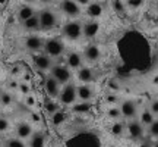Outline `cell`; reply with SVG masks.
Instances as JSON below:
<instances>
[{"mask_svg": "<svg viewBox=\"0 0 158 147\" xmlns=\"http://www.w3.org/2000/svg\"><path fill=\"white\" fill-rule=\"evenodd\" d=\"M25 46L31 51H38L40 49L44 47V41L40 38L38 35H29L28 38L25 40Z\"/></svg>", "mask_w": 158, "mask_h": 147, "instance_id": "5bb4252c", "label": "cell"}, {"mask_svg": "<svg viewBox=\"0 0 158 147\" xmlns=\"http://www.w3.org/2000/svg\"><path fill=\"white\" fill-rule=\"evenodd\" d=\"M32 15H35L34 7H32V6H28V5L22 6V7L19 9V12H18V18H19L22 22H23V21H27L28 18H31Z\"/></svg>", "mask_w": 158, "mask_h": 147, "instance_id": "44dd1931", "label": "cell"}, {"mask_svg": "<svg viewBox=\"0 0 158 147\" xmlns=\"http://www.w3.org/2000/svg\"><path fill=\"white\" fill-rule=\"evenodd\" d=\"M60 7H62V11L68 15V16H79L81 15V6L75 2V0H63L62 3H60Z\"/></svg>", "mask_w": 158, "mask_h": 147, "instance_id": "ba28073f", "label": "cell"}, {"mask_svg": "<svg viewBox=\"0 0 158 147\" xmlns=\"http://www.w3.org/2000/svg\"><path fill=\"white\" fill-rule=\"evenodd\" d=\"M118 102V97L116 96V94H108L107 96V103H110V105H114V103Z\"/></svg>", "mask_w": 158, "mask_h": 147, "instance_id": "836d02e7", "label": "cell"}, {"mask_svg": "<svg viewBox=\"0 0 158 147\" xmlns=\"http://www.w3.org/2000/svg\"><path fill=\"white\" fill-rule=\"evenodd\" d=\"M0 102L3 103V105H10L12 103V96L10 94H7V93H2V96H0Z\"/></svg>", "mask_w": 158, "mask_h": 147, "instance_id": "1f68e13d", "label": "cell"}, {"mask_svg": "<svg viewBox=\"0 0 158 147\" xmlns=\"http://www.w3.org/2000/svg\"><path fill=\"white\" fill-rule=\"evenodd\" d=\"M23 27L27 31H38L40 29V18L38 15H32L27 21H23Z\"/></svg>", "mask_w": 158, "mask_h": 147, "instance_id": "d6986e66", "label": "cell"}, {"mask_svg": "<svg viewBox=\"0 0 158 147\" xmlns=\"http://www.w3.org/2000/svg\"><path fill=\"white\" fill-rule=\"evenodd\" d=\"M98 29H100V25H98V22H95V21H89L88 24L82 25L84 35L85 37H89V38H92V37L98 33Z\"/></svg>", "mask_w": 158, "mask_h": 147, "instance_id": "e0dca14e", "label": "cell"}, {"mask_svg": "<svg viewBox=\"0 0 158 147\" xmlns=\"http://www.w3.org/2000/svg\"><path fill=\"white\" fill-rule=\"evenodd\" d=\"M101 12H102V7L98 3H92V5L88 6V13H89L91 18H98L101 15Z\"/></svg>", "mask_w": 158, "mask_h": 147, "instance_id": "cb8c5ba5", "label": "cell"}, {"mask_svg": "<svg viewBox=\"0 0 158 147\" xmlns=\"http://www.w3.org/2000/svg\"><path fill=\"white\" fill-rule=\"evenodd\" d=\"M100 56H101V50H100V47L95 44H89L85 47L84 50V59L86 60V62L89 63H94L97 62L98 59H100Z\"/></svg>", "mask_w": 158, "mask_h": 147, "instance_id": "7c38bea8", "label": "cell"}, {"mask_svg": "<svg viewBox=\"0 0 158 147\" xmlns=\"http://www.w3.org/2000/svg\"><path fill=\"white\" fill-rule=\"evenodd\" d=\"M27 103H28L29 106H32V105H34V97H28V99H27Z\"/></svg>", "mask_w": 158, "mask_h": 147, "instance_id": "ab89813d", "label": "cell"}, {"mask_svg": "<svg viewBox=\"0 0 158 147\" xmlns=\"http://www.w3.org/2000/svg\"><path fill=\"white\" fill-rule=\"evenodd\" d=\"M59 100L62 105L64 106H73L75 103L78 102V94H76V87L73 84H68L60 90V94H59Z\"/></svg>", "mask_w": 158, "mask_h": 147, "instance_id": "7a4b0ae2", "label": "cell"}, {"mask_svg": "<svg viewBox=\"0 0 158 147\" xmlns=\"http://www.w3.org/2000/svg\"><path fill=\"white\" fill-rule=\"evenodd\" d=\"M148 134H149V137H151V138L158 140V118L154 119V122L148 127Z\"/></svg>", "mask_w": 158, "mask_h": 147, "instance_id": "484cf974", "label": "cell"}, {"mask_svg": "<svg viewBox=\"0 0 158 147\" xmlns=\"http://www.w3.org/2000/svg\"><path fill=\"white\" fill-rule=\"evenodd\" d=\"M5 2H6V0H0V3H5Z\"/></svg>", "mask_w": 158, "mask_h": 147, "instance_id": "f6af8a7d", "label": "cell"}, {"mask_svg": "<svg viewBox=\"0 0 158 147\" xmlns=\"http://www.w3.org/2000/svg\"><path fill=\"white\" fill-rule=\"evenodd\" d=\"M126 131L132 140H142L145 136V127L139 122V119H130L126 124Z\"/></svg>", "mask_w": 158, "mask_h": 147, "instance_id": "8992f818", "label": "cell"}, {"mask_svg": "<svg viewBox=\"0 0 158 147\" xmlns=\"http://www.w3.org/2000/svg\"><path fill=\"white\" fill-rule=\"evenodd\" d=\"M139 147H152V143L148 141V140H143V141L139 144Z\"/></svg>", "mask_w": 158, "mask_h": 147, "instance_id": "74e56055", "label": "cell"}, {"mask_svg": "<svg viewBox=\"0 0 158 147\" xmlns=\"http://www.w3.org/2000/svg\"><path fill=\"white\" fill-rule=\"evenodd\" d=\"M76 94L81 102H91L94 99V88L89 84H82L76 87Z\"/></svg>", "mask_w": 158, "mask_h": 147, "instance_id": "8fae6325", "label": "cell"}, {"mask_svg": "<svg viewBox=\"0 0 158 147\" xmlns=\"http://www.w3.org/2000/svg\"><path fill=\"white\" fill-rule=\"evenodd\" d=\"M44 50L45 55H48L50 57H59L63 55L64 51V44L62 40L59 38H48L44 43Z\"/></svg>", "mask_w": 158, "mask_h": 147, "instance_id": "277c9868", "label": "cell"}, {"mask_svg": "<svg viewBox=\"0 0 158 147\" xmlns=\"http://www.w3.org/2000/svg\"><path fill=\"white\" fill-rule=\"evenodd\" d=\"M27 3H34V2H37V0H25Z\"/></svg>", "mask_w": 158, "mask_h": 147, "instance_id": "ee69618b", "label": "cell"}, {"mask_svg": "<svg viewBox=\"0 0 158 147\" xmlns=\"http://www.w3.org/2000/svg\"><path fill=\"white\" fill-rule=\"evenodd\" d=\"M16 136H18V138H21V140L29 138V137L32 136V127H31L28 122H19L16 127Z\"/></svg>", "mask_w": 158, "mask_h": 147, "instance_id": "9a60e30c", "label": "cell"}, {"mask_svg": "<svg viewBox=\"0 0 158 147\" xmlns=\"http://www.w3.org/2000/svg\"><path fill=\"white\" fill-rule=\"evenodd\" d=\"M143 5V0H127L126 6H129L130 9H139Z\"/></svg>", "mask_w": 158, "mask_h": 147, "instance_id": "f1b7e54d", "label": "cell"}, {"mask_svg": "<svg viewBox=\"0 0 158 147\" xmlns=\"http://www.w3.org/2000/svg\"><path fill=\"white\" fill-rule=\"evenodd\" d=\"M62 119H63V115H60V112H56V113H54V118H53L54 124H59Z\"/></svg>", "mask_w": 158, "mask_h": 147, "instance_id": "8d00e7d4", "label": "cell"}, {"mask_svg": "<svg viewBox=\"0 0 158 147\" xmlns=\"http://www.w3.org/2000/svg\"><path fill=\"white\" fill-rule=\"evenodd\" d=\"M152 147H158V140H155V141L152 143Z\"/></svg>", "mask_w": 158, "mask_h": 147, "instance_id": "7bdbcfd3", "label": "cell"}, {"mask_svg": "<svg viewBox=\"0 0 158 147\" xmlns=\"http://www.w3.org/2000/svg\"><path fill=\"white\" fill-rule=\"evenodd\" d=\"M51 77L56 79L60 85H66L72 78V72H70V68L66 66V65H53L50 69Z\"/></svg>", "mask_w": 158, "mask_h": 147, "instance_id": "6da1fadb", "label": "cell"}, {"mask_svg": "<svg viewBox=\"0 0 158 147\" xmlns=\"http://www.w3.org/2000/svg\"><path fill=\"white\" fill-rule=\"evenodd\" d=\"M63 35H64L68 40H72V41L79 40L82 35H84L82 24H79L78 21H70V22H68L64 27H63Z\"/></svg>", "mask_w": 158, "mask_h": 147, "instance_id": "5b68a950", "label": "cell"}, {"mask_svg": "<svg viewBox=\"0 0 158 147\" xmlns=\"http://www.w3.org/2000/svg\"><path fill=\"white\" fill-rule=\"evenodd\" d=\"M78 5H81V6H85V5H89V2L91 0H75Z\"/></svg>", "mask_w": 158, "mask_h": 147, "instance_id": "f35d334b", "label": "cell"}, {"mask_svg": "<svg viewBox=\"0 0 158 147\" xmlns=\"http://www.w3.org/2000/svg\"><path fill=\"white\" fill-rule=\"evenodd\" d=\"M107 116H108L110 119H113V121H118V119L122 118L120 109L116 108V106H111V108H108V110H107Z\"/></svg>", "mask_w": 158, "mask_h": 147, "instance_id": "4316f807", "label": "cell"}, {"mask_svg": "<svg viewBox=\"0 0 158 147\" xmlns=\"http://www.w3.org/2000/svg\"><path fill=\"white\" fill-rule=\"evenodd\" d=\"M124 130H126V125L123 122H120V121H114L111 124V128H110V131H111V134L114 137H122Z\"/></svg>", "mask_w": 158, "mask_h": 147, "instance_id": "7402d4cb", "label": "cell"}, {"mask_svg": "<svg viewBox=\"0 0 158 147\" xmlns=\"http://www.w3.org/2000/svg\"><path fill=\"white\" fill-rule=\"evenodd\" d=\"M9 130V121L6 118H0V132H5Z\"/></svg>", "mask_w": 158, "mask_h": 147, "instance_id": "d6a6232c", "label": "cell"}, {"mask_svg": "<svg viewBox=\"0 0 158 147\" xmlns=\"http://www.w3.org/2000/svg\"><path fill=\"white\" fill-rule=\"evenodd\" d=\"M154 84H158V75H155V78H154Z\"/></svg>", "mask_w": 158, "mask_h": 147, "instance_id": "b9f144b4", "label": "cell"}, {"mask_svg": "<svg viewBox=\"0 0 158 147\" xmlns=\"http://www.w3.org/2000/svg\"><path fill=\"white\" fill-rule=\"evenodd\" d=\"M41 3H50V2H53V0H40Z\"/></svg>", "mask_w": 158, "mask_h": 147, "instance_id": "60d3db41", "label": "cell"}, {"mask_svg": "<svg viewBox=\"0 0 158 147\" xmlns=\"http://www.w3.org/2000/svg\"><path fill=\"white\" fill-rule=\"evenodd\" d=\"M29 147H44L45 146V137L43 132H32V136L29 137Z\"/></svg>", "mask_w": 158, "mask_h": 147, "instance_id": "ffe728a7", "label": "cell"}, {"mask_svg": "<svg viewBox=\"0 0 158 147\" xmlns=\"http://www.w3.org/2000/svg\"><path fill=\"white\" fill-rule=\"evenodd\" d=\"M108 88H110V90H118L117 81H116V79H110V81H108Z\"/></svg>", "mask_w": 158, "mask_h": 147, "instance_id": "d590c367", "label": "cell"}, {"mask_svg": "<svg viewBox=\"0 0 158 147\" xmlns=\"http://www.w3.org/2000/svg\"><path fill=\"white\" fill-rule=\"evenodd\" d=\"M157 13H158V5H157Z\"/></svg>", "mask_w": 158, "mask_h": 147, "instance_id": "bcb514c9", "label": "cell"}, {"mask_svg": "<svg viewBox=\"0 0 158 147\" xmlns=\"http://www.w3.org/2000/svg\"><path fill=\"white\" fill-rule=\"evenodd\" d=\"M154 119H155V115H154L148 108L143 109L141 112V115H139V122H141L143 127H147V128L154 122Z\"/></svg>", "mask_w": 158, "mask_h": 147, "instance_id": "ac0fdd59", "label": "cell"}, {"mask_svg": "<svg viewBox=\"0 0 158 147\" xmlns=\"http://www.w3.org/2000/svg\"><path fill=\"white\" fill-rule=\"evenodd\" d=\"M18 87H19V90H21V93H23V94H28V93H29V85H28V84H25V82H22V84H19Z\"/></svg>", "mask_w": 158, "mask_h": 147, "instance_id": "e575fe53", "label": "cell"}, {"mask_svg": "<svg viewBox=\"0 0 158 147\" xmlns=\"http://www.w3.org/2000/svg\"><path fill=\"white\" fill-rule=\"evenodd\" d=\"M148 109H149V110L155 115V118H157V116H158V99H154L152 102L149 103V108H148Z\"/></svg>", "mask_w": 158, "mask_h": 147, "instance_id": "f546056e", "label": "cell"}, {"mask_svg": "<svg viewBox=\"0 0 158 147\" xmlns=\"http://www.w3.org/2000/svg\"><path fill=\"white\" fill-rule=\"evenodd\" d=\"M82 60H84V57L81 56V53L72 51V53H69L68 56V66L70 69H79L82 66Z\"/></svg>", "mask_w": 158, "mask_h": 147, "instance_id": "2e32d148", "label": "cell"}, {"mask_svg": "<svg viewBox=\"0 0 158 147\" xmlns=\"http://www.w3.org/2000/svg\"><path fill=\"white\" fill-rule=\"evenodd\" d=\"M113 6H114V9L118 12V13H122V12H124V3L122 2V0H114L113 2Z\"/></svg>", "mask_w": 158, "mask_h": 147, "instance_id": "4dcf8cb0", "label": "cell"}, {"mask_svg": "<svg viewBox=\"0 0 158 147\" xmlns=\"http://www.w3.org/2000/svg\"><path fill=\"white\" fill-rule=\"evenodd\" d=\"M40 29L43 31H50L57 25V15L50 9H44L40 12Z\"/></svg>", "mask_w": 158, "mask_h": 147, "instance_id": "3957f363", "label": "cell"}, {"mask_svg": "<svg viewBox=\"0 0 158 147\" xmlns=\"http://www.w3.org/2000/svg\"><path fill=\"white\" fill-rule=\"evenodd\" d=\"M120 113H122V118L124 119H135L138 115V105L133 100H123L120 103Z\"/></svg>", "mask_w": 158, "mask_h": 147, "instance_id": "52a82bcc", "label": "cell"}, {"mask_svg": "<svg viewBox=\"0 0 158 147\" xmlns=\"http://www.w3.org/2000/svg\"><path fill=\"white\" fill-rule=\"evenodd\" d=\"M44 88H45V91H47L48 97H51V99H56V97H59V94H60V84H59L51 75L45 78Z\"/></svg>", "mask_w": 158, "mask_h": 147, "instance_id": "9c48e42d", "label": "cell"}, {"mask_svg": "<svg viewBox=\"0 0 158 147\" xmlns=\"http://www.w3.org/2000/svg\"><path fill=\"white\" fill-rule=\"evenodd\" d=\"M44 108H45V110H47L48 113L54 115L56 112H59V108H60V106H59V105H57L54 100H50V99H48V100H45Z\"/></svg>", "mask_w": 158, "mask_h": 147, "instance_id": "d4e9b609", "label": "cell"}, {"mask_svg": "<svg viewBox=\"0 0 158 147\" xmlns=\"http://www.w3.org/2000/svg\"><path fill=\"white\" fill-rule=\"evenodd\" d=\"M34 65H35V68L40 69V71H48L53 66V60H51V57L48 55L41 53V55L34 56Z\"/></svg>", "mask_w": 158, "mask_h": 147, "instance_id": "30bf717a", "label": "cell"}, {"mask_svg": "<svg viewBox=\"0 0 158 147\" xmlns=\"http://www.w3.org/2000/svg\"><path fill=\"white\" fill-rule=\"evenodd\" d=\"M91 110V103L89 102H79L73 105V112L78 113H86Z\"/></svg>", "mask_w": 158, "mask_h": 147, "instance_id": "603a6c76", "label": "cell"}, {"mask_svg": "<svg viewBox=\"0 0 158 147\" xmlns=\"http://www.w3.org/2000/svg\"><path fill=\"white\" fill-rule=\"evenodd\" d=\"M6 147H27L21 138H10L6 141Z\"/></svg>", "mask_w": 158, "mask_h": 147, "instance_id": "83f0119b", "label": "cell"}, {"mask_svg": "<svg viewBox=\"0 0 158 147\" xmlns=\"http://www.w3.org/2000/svg\"><path fill=\"white\" fill-rule=\"evenodd\" d=\"M78 79L82 84H91L95 79V74L89 66H81L78 71Z\"/></svg>", "mask_w": 158, "mask_h": 147, "instance_id": "4fadbf2b", "label": "cell"}]
</instances>
